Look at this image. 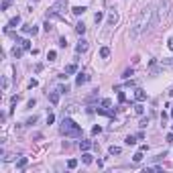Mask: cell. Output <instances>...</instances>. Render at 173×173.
Instances as JSON below:
<instances>
[{"label": "cell", "mask_w": 173, "mask_h": 173, "mask_svg": "<svg viewBox=\"0 0 173 173\" xmlns=\"http://www.w3.org/2000/svg\"><path fill=\"white\" fill-rule=\"evenodd\" d=\"M102 18H104V12H100V10H98V12H96V16H94V20H96V23H100Z\"/></svg>", "instance_id": "cell-28"}, {"label": "cell", "mask_w": 173, "mask_h": 173, "mask_svg": "<svg viewBox=\"0 0 173 173\" xmlns=\"http://www.w3.org/2000/svg\"><path fill=\"white\" fill-rule=\"evenodd\" d=\"M59 47H67V41H65V37H61V39H59Z\"/></svg>", "instance_id": "cell-32"}, {"label": "cell", "mask_w": 173, "mask_h": 173, "mask_svg": "<svg viewBox=\"0 0 173 173\" xmlns=\"http://www.w3.org/2000/svg\"><path fill=\"white\" fill-rule=\"evenodd\" d=\"M155 25H157V10H155L153 6L143 8L141 14H139V18L135 20L133 29H131V39H137L141 33L151 31V27H155Z\"/></svg>", "instance_id": "cell-1"}, {"label": "cell", "mask_w": 173, "mask_h": 173, "mask_svg": "<svg viewBox=\"0 0 173 173\" xmlns=\"http://www.w3.org/2000/svg\"><path fill=\"white\" fill-rule=\"evenodd\" d=\"M35 122H37V116H31V118L27 120V124H35Z\"/></svg>", "instance_id": "cell-34"}, {"label": "cell", "mask_w": 173, "mask_h": 173, "mask_svg": "<svg viewBox=\"0 0 173 173\" xmlns=\"http://www.w3.org/2000/svg\"><path fill=\"white\" fill-rule=\"evenodd\" d=\"M59 133L65 135V137H71V139H77V137H81V126L71 118H63L61 126H59Z\"/></svg>", "instance_id": "cell-2"}, {"label": "cell", "mask_w": 173, "mask_h": 173, "mask_svg": "<svg viewBox=\"0 0 173 173\" xmlns=\"http://www.w3.org/2000/svg\"><path fill=\"white\" fill-rule=\"evenodd\" d=\"M167 16H169V0H161L157 8V23H163Z\"/></svg>", "instance_id": "cell-3"}, {"label": "cell", "mask_w": 173, "mask_h": 173, "mask_svg": "<svg viewBox=\"0 0 173 173\" xmlns=\"http://www.w3.org/2000/svg\"><path fill=\"white\" fill-rule=\"evenodd\" d=\"M10 6V2H8V0H2V4H0V8H2V10H6Z\"/></svg>", "instance_id": "cell-30"}, {"label": "cell", "mask_w": 173, "mask_h": 173, "mask_svg": "<svg viewBox=\"0 0 173 173\" xmlns=\"http://www.w3.org/2000/svg\"><path fill=\"white\" fill-rule=\"evenodd\" d=\"M75 33H77V35H83V33H85V25H83V23H77V25H75Z\"/></svg>", "instance_id": "cell-18"}, {"label": "cell", "mask_w": 173, "mask_h": 173, "mask_svg": "<svg viewBox=\"0 0 173 173\" xmlns=\"http://www.w3.org/2000/svg\"><path fill=\"white\" fill-rule=\"evenodd\" d=\"M55 57H57L55 51H49V53H47V59H49V61H55Z\"/></svg>", "instance_id": "cell-29"}, {"label": "cell", "mask_w": 173, "mask_h": 173, "mask_svg": "<svg viewBox=\"0 0 173 173\" xmlns=\"http://www.w3.org/2000/svg\"><path fill=\"white\" fill-rule=\"evenodd\" d=\"M135 98H137L139 102H145V100H147V92L139 88V90H135Z\"/></svg>", "instance_id": "cell-7"}, {"label": "cell", "mask_w": 173, "mask_h": 173, "mask_svg": "<svg viewBox=\"0 0 173 173\" xmlns=\"http://www.w3.org/2000/svg\"><path fill=\"white\" fill-rule=\"evenodd\" d=\"M23 33H27V35H37L39 29H37L35 25H25V27H23Z\"/></svg>", "instance_id": "cell-5"}, {"label": "cell", "mask_w": 173, "mask_h": 173, "mask_svg": "<svg viewBox=\"0 0 173 173\" xmlns=\"http://www.w3.org/2000/svg\"><path fill=\"white\" fill-rule=\"evenodd\" d=\"M8 2H12V0H8Z\"/></svg>", "instance_id": "cell-41"}, {"label": "cell", "mask_w": 173, "mask_h": 173, "mask_svg": "<svg viewBox=\"0 0 173 173\" xmlns=\"http://www.w3.org/2000/svg\"><path fill=\"white\" fill-rule=\"evenodd\" d=\"M92 147H94V145H92L90 141H79V149H81V151H90Z\"/></svg>", "instance_id": "cell-11"}, {"label": "cell", "mask_w": 173, "mask_h": 173, "mask_svg": "<svg viewBox=\"0 0 173 173\" xmlns=\"http://www.w3.org/2000/svg\"><path fill=\"white\" fill-rule=\"evenodd\" d=\"M59 92H61V94H67L69 90H67V85H59Z\"/></svg>", "instance_id": "cell-33"}, {"label": "cell", "mask_w": 173, "mask_h": 173, "mask_svg": "<svg viewBox=\"0 0 173 173\" xmlns=\"http://www.w3.org/2000/svg\"><path fill=\"white\" fill-rule=\"evenodd\" d=\"M2 90H8V77L2 75Z\"/></svg>", "instance_id": "cell-27"}, {"label": "cell", "mask_w": 173, "mask_h": 173, "mask_svg": "<svg viewBox=\"0 0 173 173\" xmlns=\"http://www.w3.org/2000/svg\"><path fill=\"white\" fill-rule=\"evenodd\" d=\"M167 47H169V49H171V51H173V37H171V39H169V43H167Z\"/></svg>", "instance_id": "cell-37"}, {"label": "cell", "mask_w": 173, "mask_h": 173, "mask_svg": "<svg viewBox=\"0 0 173 173\" xmlns=\"http://www.w3.org/2000/svg\"><path fill=\"white\" fill-rule=\"evenodd\" d=\"M100 57H104V59L110 57V49H108V47H102V49H100Z\"/></svg>", "instance_id": "cell-22"}, {"label": "cell", "mask_w": 173, "mask_h": 173, "mask_svg": "<svg viewBox=\"0 0 173 173\" xmlns=\"http://www.w3.org/2000/svg\"><path fill=\"white\" fill-rule=\"evenodd\" d=\"M53 120H55V116H53V114H49V116H47V124H51Z\"/></svg>", "instance_id": "cell-35"}, {"label": "cell", "mask_w": 173, "mask_h": 173, "mask_svg": "<svg viewBox=\"0 0 173 173\" xmlns=\"http://www.w3.org/2000/svg\"><path fill=\"white\" fill-rule=\"evenodd\" d=\"M116 23H118V12L112 8L110 12H108V27H114Z\"/></svg>", "instance_id": "cell-4"}, {"label": "cell", "mask_w": 173, "mask_h": 173, "mask_svg": "<svg viewBox=\"0 0 173 173\" xmlns=\"http://www.w3.org/2000/svg\"><path fill=\"white\" fill-rule=\"evenodd\" d=\"M167 143H171V145H173V135H167Z\"/></svg>", "instance_id": "cell-38"}, {"label": "cell", "mask_w": 173, "mask_h": 173, "mask_svg": "<svg viewBox=\"0 0 173 173\" xmlns=\"http://www.w3.org/2000/svg\"><path fill=\"white\" fill-rule=\"evenodd\" d=\"M59 94H61L59 90H53V92H49V102H51V104H57V102H59Z\"/></svg>", "instance_id": "cell-8"}, {"label": "cell", "mask_w": 173, "mask_h": 173, "mask_svg": "<svg viewBox=\"0 0 173 173\" xmlns=\"http://www.w3.org/2000/svg\"><path fill=\"white\" fill-rule=\"evenodd\" d=\"M98 133H102V126H98V124H96V126L92 128V135H98Z\"/></svg>", "instance_id": "cell-31"}, {"label": "cell", "mask_w": 173, "mask_h": 173, "mask_svg": "<svg viewBox=\"0 0 173 173\" xmlns=\"http://www.w3.org/2000/svg\"><path fill=\"white\" fill-rule=\"evenodd\" d=\"M75 69H77V65H75V63H69V65L65 67V75H69V73H75Z\"/></svg>", "instance_id": "cell-16"}, {"label": "cell", "mask_w": 173, "mask_h": 173, "mask_svg": "<svg viewBox=\"0 0 173 173\" xmlns=\"http://www.w3.org/2000/svg\"><path fill=\"white\" fill-rule=\"evenodd\" d=\"M75 51H77V53H83V51H88V41H83V39H81V41L77 43V45H75Z\"/></svg>", "instance_id": "cell-6"}, {"label": "cell", "mask_w": 173, "mask_h": 173, "mask_svg": "<svg viewBox=\"0 0 173 173\" xmlns=\"http://www.w3.org/2000/svg\"><path fill=\"white\" fill-rule=\"evenodd\" d=\"M147 122H149V120H147V118H143V120H141V124H139V126H141V128H145V126H147Z\"/></svg>", "instance_id": "cell-36"}, {"label": "cell", "mask_w": 173, "mask_h": 173, "mask_svg": "<svg viewBox=\"0 0 173 173\" xmlns=\"http://www.w3.org/2000/svg\"><path fill=\"white\" fill-rule=\"evenodd\" d=\"M108 153H110V155H120V153H122V149H120V147H116V145H112L110 149H108Z\"/></svg>", "instance_id": "cell-15"}, {"label": "cell", "mask_w": 173, "mask_h": 173, "mask_svg": "<svg viewBox=\"0 0 173 173\" xmlns=\"http://www.w3.org/2000/svg\"><path fill=\"white\" fill-rule=\"evenodd\" d=\"M88 81V75L85 73H77V77H75V85H81V83H85Z\"/></svg>", "instance_id": "cell-10"}, {"label": "cell", "mask_w": 173, "mask_h": 173, "mask_svg": "<svg viewBox=\"0 0 173 173\" xmlns=\"http://www.w3.org/2000/svg\"><path fill=\"white\" fill-rule=\"evenodd\" d=\"M102 106H104V108H110V106H112V100L104 98V100H102Z\"/></svg>", "instance_id": "cell-26"}, {"label": "cell", "mask_w": 173, "mask_h": 173, "mask_svg": "<svg viewBox=\"0 0 173 173\" xmlns=\"http://www.w3.org/2000/svg\"><path fill=\"white\" fill-rule=\"evenodd\" d=\"M143 153H145V151H139V153H135V155H133V161H135V163H141V161H143V157H145Z\"/></svg>", "instance_id": "cell-17"}, {"label": "cell", "mask_w": 173, "mask_h": 173, "mask_svg": "<svg viewBox=\"0 0 173 173\" xmlns=\"http://www.w3.org/2000/svg\"><path fill=\"white\" fill-rule=\"evenodd\" d=\"M171 128H173V124H171Z\"/></svg>", "instance_id": "cell-42"}, {"label": "cell", "mask_w": 173, "mask_h": 173, "mask_svg": "<svg viewBox=\"0 0 173 173\" xmlns=\"http://www.w3.org/2000/svg\"><path fill=\"white\" fill-rule=\"evenodd\" d=\"M20 55H23V47H14V49H12V57L18 59Z\"/></svg>", "instance_id": "cell-19"}, {"label": "cell", "mask_w": 173, "mask_h": 173, "mask_svg": "<svg viewBox=\"0 0 173 173\" xmlns=\"http://www.w3.org/2000/svg\"><path fill=\"white\" fill-rule=\"evenodd\" d=\"M171 116H173V110H171Z\"/></svg>", "instance_id": "cell-40"}, {"label": "cell", "mask_w": 173, "mask_h": 173, "mask_svg": "<svg viewBox=\"0 0 173 173\" xmlns=\"http://www.w3.org/2000/svg\"><path fill=\"white\" fill-rule=\"evenodd\" d=\"M133 73H135V71H133V67H131V69H126V71L122 73V77H124V79H128V77H131Z\"/></svg>", "instance_id": "cell-25"}, {"label": "cell", "mask_w": 173, "mask_h": 173, "mask_svg": "<svg viewBox=\"0 0 173 173\" xmlns=\"http://www.w3.org/2000/svg\"><path fill=\"white\" fill-rule=\"evenodd\" d=\"M137 141H139V139H137V137H133V135H128V137L124 139V143H126V145H135Z\"/></svg>", "instance_id": "cell-21"}, {"label": "cell", "mask_w": 173, "mask_h": 173, "mask_svg": "<svg viewBox=\"0 0 173 173\" xmlns=\"http://www.w3.org/2000/svg\"><path fill=\"white\" fill-rule=\"evenodd\" d=\"M135 112H137V114H143V112H145V108H143V104H141V102H139V104H135Z\"/></svg>", "instance_id": "cell-23"}, {"label": "cell", "mask_w": 173, "mask_h": 173, "mask_svg": "<svg viewBox=\"0 0 173 173\" xmlns=\"http://www.w3.org/2000/svg\"><path fill=\"white\" fill-rule=\"evenodd\" d=\"M16 25H20V16H18V14H16L14 18H10V20H8V27H6V31H8V29H12V27H16Z\"/></svg>", "instance_id": "cell-9"}, {"label": "cell", "mask_w": 173, "mask_h": 173, "mask_svg": "<svg viewBox=\"0 0 173 173\" xmlns=\"http://www.w3.org/2000/svg\"><path fill=\"white\" fill-rule=\"evenodd\" d=\"M16 43H18V45L23 47V49H31V43H29L27 39H16Z\"/></svg>", "instance_id": "cell-14"}, {"label": "cell", "mask_w": 173, "mask_h": 173, "mask_svg": "<svg viewBox=\"0 0 173 173\" xmlns=\"http://www.w3.org/2000/svg\"><path fill=\"white\" fill-rule=\"evenodd\" d=\"M85 10H88V8H85V6H73V8H71V12H73L75 16H79V14H83Z\"/></svg>", "instance_id": "cell-12"}, {"label": "cell", "mask_w": 173, "mask_h": 173, "mask_svg": "<svg viewBox=\"0 0 173 173\" xmlns=\"http://www.w3.org/2000/svg\"><path fill=\"white\" fill-rule=\"evenodd\" d=\"M67 167H69V169H75V167H77V161H75V159H69V161H67Z\"/></svg>", "instance_id": "cell-24"}, {"label": "cell", "mask_w": 173, "mask_h": 173, "mask_svg": "<svg viewBox=\"0 0 173 173\" xmlns=\"http://www.w3.org/2000/svg\"><path fill=\"white\" fill-rule=\"evenodd\" d=\"M169 96H171V98H173V88H171V90H169Z\"/></svg>", "instance_id": "cell-39"}, {"label": "cell", "mask_w": 173, "mask_h": 173, "mask_svg": "<svg viewBox=\"0 0 173 173\" xmlns=\"http://www.w3.org/2000/svg\"><path fill=\"white\" fill-rule=\"evenodd\" d=\"M81 161H83L85 165H88V163H92V155H90V153H85V151H83V155H81Z\"/></svg>", "instance_id": "cell-20"}, {"label": "cell", "mask_w": 173, "mask_h": 173, "mask_svg": "<svg viewBox=\"0 0 173 173\" xmlns=\"http://www.w3.org/2000/svg\"><path fill=\"white\" fill-rule=\"evenodd\" d=\"M27 163H29V159H27V157H20V159L16 161V167H18V169H25V167H27Z\"/></svg>", "instance_id": "cell-13"}]
</instances>
